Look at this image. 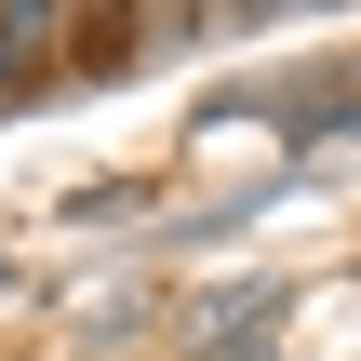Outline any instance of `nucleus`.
Wrapping results in <instances>:
<instances>
[{
    "label": "nucleus",
    "instance_id": "obj_2",
    "mask_svg": "<svg viewBox=\"0 0 361 361\" xmlns=\"http://www.w3.org/2000/svg\"><path fill=\"white\" fill-rule=\"evenodd\" d=\"M0 295H13V268H0Z\"/></svg>",
    "mask_w": 361,
    "mask_h": 361
},
{
    "label": "nucleus",
    "instance_id": "obj_1",
    "mask_svg": "<svg viewBox=\"0 0 361 361\" xmlns=\"http://www.w3.org/2000/svg\"><path fill=\"white\" fill-rule=\"evenodd\" d=\"M67 27H80V13H54V0H13V13H0V94H27V67H40Z\"/></svg>",
    "mask_w": 361,
    "mask_h": 361
}]
</instances>
